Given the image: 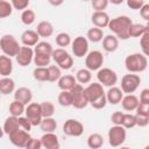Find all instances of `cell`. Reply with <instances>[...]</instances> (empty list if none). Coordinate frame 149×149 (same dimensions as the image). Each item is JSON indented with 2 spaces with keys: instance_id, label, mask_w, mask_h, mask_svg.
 <instances>
[{
  "instance_id": "cell-1",
  "label": "cell",
  "mask_w": 149,
  "mask_h": 149,
  "mask_svg": "<svg viewBox=\"0 0 149 149\" xmlns=\"http://www.w3.org/2000/svg\"><path fill=\"white\" fill-rule=\"evenodd\" d=\"M132 23H133V21L130 17H128L127 15H120L114 19H111L107 28L114 34V36L118 40L125 41V40L129 38L128 30H129V27L132 26Z\"/></svg>"
},
{
  "instance_id": "cell-2",
  "label": "cell",
  "mask_w": 149,
  "mask_h": 149,
  "mask_svg": "<svg viewBox=\"0 0 149 149\" xmlns=\"http://www.w3.org/2000/svg\"><path fill=\"white\" fill-rule=\"evenodd\" d=\"M125 66L129 73L143 72L148 66V58L142 52L130 54L125 58Z\"/></svg>"
},
{
  "instance_id": "cell-3",
  "label": "cell",
  "mask_w": 149,
  "mask_h": 149,
  "mask_svg": "<svg viewBox=\"0 0 149 149\" xmlns=\"http://www.w3.org/2000/svg\"><path fill=\"white\" fill-rule=\"evenodd\" d=\"M0 49L3 52V55L8 56V57H15L16 54L20 50V44L17 42V40L9 34H5L1 36L0 38Z\"/></svg>"
},
{
  "instance_id": "cell-4",
  "label": "cell",
  "mask_w": 149,
  "mask_h": 149,
  "mask_svg": "<svg viewBox=\"0 0 149 149\" xmlns=\"http://www.w3.org/2000/svg\"><path fill=\"white\" fill-rule=\"evenodd\" d=\"M51 59H54V62L57 64V66L61 70H70L73 65L72 56L65 49H62V48H57L52 50Z\"/></svg>"
},
{
  "instance_id": "cell-5",
  "label": "cell",
  "mask_w": 149,
  "mask_h": 149,
  "mask_svg": "<svg viewBox=\"0 0 149 149\" xmlns=\"http://www.w3.org/2000/svg\"><path fill=\"white\" fill-rule=\"evenodd\" d=\"M108 143L113 148H119L123 144L127 137V132L122 126H113L108 130Z\"/></svg>"
},
{
  "instance_id": "cell-6",
  "label": "cell",
  "mask_w": 149,
  "mask_h": 149,
  "mask_svg": "<svg viewBox=\"0 0 149 149\" xmlns=\"http://www.w3.org/2000/svg\"><path fill=\"white\" fill-rule=\"evenodd\" d=\"M140 84H141V78H140L139 74L128 73V74H125L121 78V87H120V90L122 91V93L133 94L139 88Z\"/></svg>"
},
{
  "instance_id": "cell-7",
  "label": "cell",
  "mask_w": 149,
  "mask_h": 149,
  "mask_svg": "<svg viewBox=\"0 0 149 149\" xmlns=\"http://www.w3.org/2000/svg\"><path fill=\"white\" fill-rule=\"evenodd\" d=\"M97 79L98 83L101 84L102 86L113 87L118 83V74L114 70L109 68H101L97 72Z\"/></svg>"
},
{
  "instance_id": "cell-8",
  "label": "cell",
  "mask_w": 149,
  "mask_h": 149,
  "mask_svg": "<svg viewBox=\"0 0 149 149\" xmlns=\"http://www.w3.org/2000/svg\"><path fill=\"white\" fill-rule=\"evenodd\" d=\"M104 55L101 51L99 50H93L87 52V55L85 56V66L87 70L92 71H98L99 69L102 68L104 64Z\"/></svg>"
},
{
  "instance_id": "cell-9",
  "label": "cell",
  "mask_w": 149,
  "mask_h": 149,
  "mask_svg": "<svg viewBox=\"0 0 149 149\" xmlns=\"http://www.w3.org/2000/svg\"><path fill=\"white\" fill-rule=\"evenodd\" d=\"M63 133L66 136L79 137L84 133V125L77 119H68L63 123Z\"/></svg>"
},
{
  "instance_id": "cell-10",
  "label": "cell",
  "mask_w": 149,
  "mask_h": 149,
  "mask_svg": "<svg viewBox=\"0 0 149 149\" xmlns=\"http://www.w3.org/2000/svg\"><path fill=\"white\" fill-rule=\"evenodd\" d=\"M24 113H26V118L30 121L33 127L40 126L43 118H42V112H41V105L38 102L28 104L24 109Z\"/></svg>"
},
{
  "instance_id": "cell-11",
  "label": "cell",
  "mask_w": 149,
  "mask_h": 149,
  "mask_svg": "<svg viewBox=\"0 0 149 149\" xmlns=\"http://www.w3.org/2000/svg\"><path fill=\"white\" fill-rule=\"evenodd\" d=\"M72 97V106L77 109H83L88 105V101L84 94V87L80 84H76V86L70 91Z\"/></svg>"
},
{
  "instance_id": "cell-12",
  "label": "cell",
  "mask_w": 149,
  "mask_h": 149,
  "mask_svg": "<svg viewBox=\"0 0 149 149\" xmlns=\"http://www.w3.org/2000/svg\"><path fill=\"white\" fill-rule=\"evenodd\" d=\"M71 50L74 57L83 58L88 52V41L84 36H77L71 42Z\"/></svg>"
},
{
  "instance_id": "cell-13",
  "label": "cell",
  "mask_w": 149,
  "mask_h": 149,
  "mask_svg": "<svg viewBox=\"0 0 149 149\" xmlns=\"http://www.w3.org/2000/svg\"><path fill=\"white\" fill-rule=\"evenodd\" d=\"M8 136H9L10 143L14 144L17 148H24L26 144H27V142L30 140L29 133L26 132V130H23V129H21V128H19L15 132L10 133Z\"/></svg>"
},
{
  "instance_id": "cell-14",
  "label": "cell",
  "mask_w": 149,
  "mask_h": 149,
  "mask_svg": "<svg viewBox=\"0 0 149 149\" xmlns=\"http://www.w3.org/2000/svg\"><path fill=\"white\" fill-rule=\"evenodd\" d=\"M33 58H34V50H33V48L24 47V45L20 47V50H19V52L15 56L16 63L20 66H22V68L28 66L33 62Z\"/></svg>"
},
{
  "instance_id": "cell-15",
  "label": "cell",
  "mask_w": 149,
  "mask_h": 149,
  "mask_svg": "<svg viewBox=\"0 0 149 149\" xmlns=\"http://www.w3.org/2000/svg\"><path fill=\"white\" fill-rule=\"evenodd\" d=\"M84 94L90 102H92L93 100L98 99L99 97L104 95L105 94V91H104V86L99 83H91L88 84L86 87H84Z\"/></svg>"
},
{
  "instance_id": "cell-16",
  "label": "cell",
  "mask_w": 149,
  "mask_h": 149,
  "mask_svg": "<svg viewBox=\"0 0 149 149\" xmlns=\"http://www.w3.org/2000/svg\"><path fill=\"white\" fill-rule=\"evenodd\" d=\"M40 140L44 149H59L61 147L58 137L55 133H44Z\"/></svg>"
},
{
  "instance_id": "cell-17",
  "label": "cell",
  "mask_w": 149,
  "mask_h": 149,
  "mask_svg": "<svg viewBox=\"0 0 149 149\" xmlns=\"http://www.w3.org/2000/svg\"><path fill=\"white\" fill-rule=\"evenodd\" d=\"M31 99H33V92L28 87L22 86V87H19L14 91V100H16L19 102H22L24 106L30 104Z\"/></svg>"
},
{
  "instance_id": "cell-18",
  "label": "cell",
  "mask_w": 149,
  "mask_h": 149,
  "mask_svg": "<svg viewBox=\"0 0 149 149\" xmlns=\"http://www.w3.org/2000/svg\"><path fill=\"white\" fill-rule=\"evenodd\" d=\"M21 42L24 47L31 48V47H35L40 42V36L37 35L35 30L27 29L21 34Z\"/></svg>"
},
{
  "instance_id": "cell-19",
  "label": "cell",
  "mask_w": 149,
  "mask_h": 149,
  "mask_svg": "<svg viewBox=\"0 0 149 149\" xmlns=\"http://www.w3.org/2000/svg\"><path fill=\"white\" fill-rule=\"evenodd\" d=\"M109 16L106 12H94L91 16V21L97 28H106L109 22Z\"/></svg>"
},
{
  "instance_id": "cell-20",
  "label": "cell",
  "mask_w": 149,
  "mask_h": 149,
  "mask_svg": "<svg viewBox=\"0 0 149 149\" xmlns=\"http://www.w3.org/2000/svg\"><path fill=\"white\" fill-rule=\"evenodd\" d=\"M105 95H106L107 104H112V105H118L119 102H121L123 98L122 91L120 90V87H116V86L109 87L108 91L105 93Z\"/></svg>"
},
{
  "instance_id": "cell-21",
  "label": "cell",
  "mask_w": 149,
  "mask_h": 149,
  "mask_svg": "<svg viewBox=\"0 0 149 149\" xmlns=\"http://www.w3.org/2000/svg\"><path fill=\"white\" fill-rule=\"evenodd\" d=\"M140 101H139V98L135 95V94H126L123 95L122 100H121V106L125 111L127 112H133L137 108Z\"/></svg>"
},
{
  "instance_id": "cell-22",
  "label": "cell",
  "mask_w": 149,
  "mask_h": 149,
  "mask_svg": "<svg viewBox=\"0 0 149 149\" xmlns=\"http://www.w3.org/2000/svg\"><path fill=\"white\" fill-rule=\"evenodd\" d=\"M13 72V61L6 55H0V76L9 77Z\"/></svg>"
},
{
  "instance_id": "cell-23",
  "label": "cell",
  "mask_w": 149,
  "mask_h": 149,
  "mask_svg": "<svg viewBox=\"0 0 149 149\" xmlns=\"http://www.w3.org/2000/svg\"><path fill=\"white\" fill-rule=\"evenodd\" d=\"M57 84L62 91H71L76 86L77 80H76L74 76H72V74H64L58 79Z\"/></svg>"
},
{
  "instance_id": "cell-24",
  "label": "cell",
  "mask_w": 149,
  "mask_h": 149,
  "mask_svg": "<svg viewBox=\"0 0 149 149\" xmlns=\"http://www.w3.org/2000/svg\"><path fill=\"white\" fill-rule=\"evenodd\" d=\"M35 31L40 37H50L54 34V26L49 21H41L37 23Z\"/></svg>"
},
{
  "instance_id": "cell-25",
  "label": "cell",
  "mask_w": 149,
  "mask_h": 149,
  "mask_svg": "<svg viewBox=\"0 0 149 149\" xmlns=\"http://www.w3.org/2000/svg\"><path fill=\"white\" fill-rule=\"evenodd\" d=\"M15 91V81L9 77L0 78V94L8 95Z\"/></svg>"
},
{
  "instance_id": "cell-26",
  "label": "cell",
  "mask_w": 149,
  "mask_h": 149,
  "mask_svg": "<svg viewBox=\"0 0 149 149\" xmlns=\"http://www.w3.org/2000/svg\"><path fill=\"white\" fill-rule=\"evenodd\" d=\"M102 48L107 52H114L119 48V40L113 34L106 35L102 38Z\"/></svg>"
},
{
  "instance_id": "cell-27",
  "label": "cell",
  "mask_w": 149,
  "mask_h": 149,
  "mask_svg": "<svg viewBox=\"0 0 149 149\" xmlns=\"http://www.w3.org/2000/svg\"><path fill=\"white\" fill-rule=\"evenodd\" d=\"M19 128H20V126H19V119L15 118V116H12V115L8 116V118L5 120L3 127H2L3 133L7 134V135H9L10 133L15 132V130L19 129Z\"/></svg>"
},
{
  "instance_id": "cell-28",
  "label": "cell",
  "mask_w": 149,
  "mask_h": 149,
  "mask_svg": "<svg viewBox=\"0 0 149 149\" xmlns=\"http://www.w3.org/2000/svg\"><path fill=\"white\" fill-rule=\"evenodd\" d=\"M102 38H104V30L102 29L97 28V27H92L87 30V34H86L87 41L93 42V43H98V42L102 41Z\"/></svg>"
},
{
  "instance_id": "cell-29",
  "label": "cell",
  "mask_w": 149,
  "mask_h": 149,
  "mask_svg": "<svg viewBox=\"0 0 149 149\" xmlns=\"http://www.w3.org/2000/svg\"><path fill=\"white\" fill-rule=\"evenodd\" d=\"M147 30H149V27L147 24H141V23H132L128 30L129 37H141Z\"/></svg>"
},
{
  "instance_id": "cell-30",
  "label": "cell",
  "mask_w": 149,
  "mask_h": 149,
  "mask_svg": "<svg viewBox=\"0 0 149 149\" xmlns=\"http://www.w3.org/2000/svg\"><path fill=\"white\" fill-rule=\"evenodd\" d=\"M40 128L43 133H54L57 128V121L54 118H43L40 123Z\"/></svg>"
},
{
  "instance_id": "cell-31",
  "label": "cell",
  "mask_w": 149,
  "mask_h": 149,
  "mask_svg": "<svg viewBox=\"0 0 149 149\" xmlns=\"http://www.w3.org/2000/svg\"><path fill=\"white\" fill-rule=\"evenodd\" d=\"M104 144V137L99 133H93L87 137V147L90 149H100Z\"/></svg>"
},
{
  "instance_id": "cell-32",
  "label": "cell",
  "mask_w": 149,
  "mask_h": 149,
  "mask_svg": "<svg viewBox=\"0 0 149 149\" xmlns=\"http://www.w3.org/2000/svg\"><path fill=\"white\" fill-rule=\"evenodd\" d=\"M34 54H41V55H50L52 54V45L47 42V41H42V42H38L35 47H34Z\"/></svg>"
},
{
  "instance_id": "cell-33",
  "label": "cell",
  "mask_w": 149,
  "mask_h": 149,
  "mask_svg": "<svg viewBox=\"0 0 149 149\" xmlns=\"http://www.w3.org/2000/svg\"><path fill=\"white\" fill-rule=\"evenodd\" d=\"M74 78H76L77 83H79L80 85H81V84H88V83L91 81V79H92V72H91L90 70H87L86 68L79 69V70L77 71Z\"/></svg>"
},
{
  "instance_id": "cell-34",
  "label": "cell",
  "mask_w": 149,
  "mask_h": 149,
  "mask_svg": "<svg viewBox=\"0 0 149 149\" xmlns=\"http://www.w3.org/2000/svg\"><path fill=\"white\" fill-rule=\"evenodd\" d=\"M24 109H26V106L22 102H19L16 100H13L9 105V113L12 116H15V118L22 116V114L24 113Z\"/></svg>"
},
{
  "instance_id": "cell-35",
  "label": "cell",
  "mask_w": 149,
  "mask_h": 149,
  "mask_svg": "<svg viewBox=\"0 0 149 149\" xmlns=\"http://www.w3.org/2000/svg\"><path fill=\"white\" fill-rule=\"evenodd\" d=\"M51 56L50 55H41V54H34L33 62L36 65V68H47V65L50 64Z\"/></svg>"
},
{
  "instance_id": "cell-36",
  "label": "cell",
  "mask_w": 149,
  "mask_h": 149,
  "mask_svg": "<svg viewBox=\"0 0 149 149\" xmlns=\"http://www.w3.org/2000/svg\"><path fill=\"white\" fill-rule=\"evenodd\" d=\"M41 112L42 118H52L55 114V106L51 101H42L41 104Z\"/></svg>"
},
{
  "instance_id": "cell-37",
  "label": "cell",
  "mask_w": 149,
  "mask_h": 149,
  "mask_svg": "<svg viewBox=\"0 0 149 149\" xmlns=\"http://www.w3.org/2000/svg\"><path fill=\"white\" fill-rule=\"evenodd\" d=\"M36 19V14L33 9H24L21 13V22L26 26H30L35 22Z\"/></svg>"
},
{
  "instance_id": "cell-38",
  "label": "cell",
  "mask_w": 149,
  "mask_h": 149,
  "mask_svg": "<svg viewBox=\"0 0 149 149\" xmlns=\"http://www.w3.org/2000/svg\"><path fill=\"white\" fill-rule=\"evenodd\" d=\"M55 41H56V44L59 48H62V49H64L65 47L70 45L71 42H72L71 41V36L68 33H59V34H57Z\"/></svg>"
},
{
  "instance_id": "cell-39",
  "label": "cell",
  "mask_w": 149,
  "mask_h": 149,
  "mask_svg": "<svg viewBox=\"0 0 149 149\" xmlns=\"http://www.w3.org/2000/svg\"><path fill=\"white\" fill-rule=\"evenodd\" d=\"M33 77L37 81H48V79H49L48 66L47 68H35L33 71Z\"/></svg>"
},
{
  "instance_id": "cell-40",
  "label": "cell",
  "mask_w": 149,
  "mask_h": 149,
  "mask_svg": "<svg viewBox=\"0 0 149 149\" xmlns=\"http://www.w3.org/2000/svg\"><path fill=\"white\" fill-rule=\"evenodd\" d=\"M57 100H58V104L63 107L72 106V97H71L70 91H61V93L58 94Z\"/></svg>"
},
{
  "instance_id": "cell-41",
  "label": "cell",
  "mask_w": 149,
  "mask_h": 149,
  "mask_svg": "<svg viewBox=\"0 0 149 149\" xmlns=\"http://www.w3.org/2000/svg\"><path fill=\"white\" fill-rule=\"evenodd\" d=\"M121 126H122L125 129L134 128V127L136 126V119H135V115L132 114V113H123V118H122Z\"/></svg>"
},
{
  "instance_id": "cell-42",
  "label": "cell",
  "mask_w": 149,
  "mask_h": 149,
  "mask_svg": "<svg viewBox=\"0 0 149 149\" xmlns=\"http://www.w3.org/2000/svg\"><path fill=\"white\" fill-rule=\"evenodd\" d=\"M13 7L9 1L0 0V19H6L12 15Z\"/></svg>"
},
{
  "instance_id": "cell-43",
  "label": "cell",
  "mask_w": 149,
  "mask_h": 149,
  "mask_svg": "<svg viewBox=\"0 0 149 149\" xmlns=\"http://www.w3.org/2000/svg\"><path fill=\"white\" fill-rule=\"evenodd\" d=\"M48 72H49V79H48V81H50V83L58 81V79L62 77V70L57 65H50V66H48Z\"/></svg>"
},
{
  "instance_id": "cell-44",
  "label": "cell",
  "mask_w": 149,
  "mask_h": 149,
  "mask_svg": "<svg viewBox=\"0 0 149 149\" xmlns=\"http://www.w3.org/2000/svg\"><path fill=\"white\" fill-rule=\"evenodd\" d=\"M140 47L142 49V54L144 56H148V47H149V30H147L141 37H140Z\"/></svg>"
},
{
  "instance_id": "cell-45",
  "label": "cell",
  "mask_w": 149,
  "mask_h": 149,
  "mask_svg": "<svg viewBox=\"0 0 149 149\" xmlns=\"http://www.w3.org/2000/svg\"><path fill=\"white\" fill-rule=\"evenodd\" d=\"M108 3H109L108 0H92V2H91L94 12H105Z\"/></svg>"
},
{
  "instance_id": "cell-46",
  "label": "cell",
  "mask_w": 149,
  "mask_h": 149,
  "mask_svg": "<svg viewBox=\"0 0 149 149\" xmlns=\"http://www.w3.org/2000/svg\"><path fill=\"white\" fill-rule=\"evenodd\" d=\"M90 105H91L94 109H102V108H105V107H106V105H107L106 95L104 94V95L99 97L98 99H95V100H93L92 102H90Z\"/></svg>"
},
{
  "instance_id": "cell-47",
  "label": "cell",
  "mask_w": 149,
  "mask_h": 149,
  "mask_svg": "<svg viewBox=\"0 0 149 149\" xmlns=\"http://www.w3.org/2000/svg\"><path fill=\"white\" fill-rule=\"evenodd\" d=\"M10 3H12L13 9H17V10L23 12L29 6V0H12Z\"/></svg>"
},
{
  "instance_id": "cell-48",
  "label": "cell",
  "mask_w": 149,
  "mask_h": 149,
  "mask_svg": "<svg viewBox=\"0 0 149 149\" xmlns=\"http://www.w3.org/2000/svg\"><path fill=\"white\" fill-rule=\"evenodd\" d=\"M136 111V115H143V116H149V104L140 102Z\"/></svg>"
},
{
  "instance_id": "cell-49",
  "label": "cell",
  "mask_w": 149,
  "mask_h": 149,
  "mask_svg": "<svg viewBox=\"0 0 149 149\" xmlns=\"http://www.w3.org/2000/svg\"><path fill=\"white\" fill-rule=\"evenodd\" d=\"M17 119H19V126H20V128L29 133V130H30L31 127H33L31 123H30V121H29L26 116H19Z\"/></svg>"
},
{
  "instance_id": "cell-50",
  "label": "cell",
  "mask_w": 149,
  "mask_h": 149,
  "mask_svg": "<svg viewBox=\"0 0 149 149\" xmlns=\"http://www.w3.org/2000/svg\"><path fill=\"white\" fill-rule=\"evenodd\" d=\"M42 144H41V140L40 139H34L30 137V140L27 142L24 149H41Z\"/></svg>"
},
{
  "instance_id": "cell-51",
  "label": "cell",
  "mask_w": 149,
  "mask_h": 149,
  "mask_svg": "<svg viewBox=\"0 0 149 149\" xmlns=\"http://www.w3.org/2000/svg\"><path fill=\"white\" fill-rule=\"evenodd\" d=\"M144 3L143 0H127V6L130 9H141Z\"/></svg>"
},
{
  "instance_id": "cell-52",
  "label": "cell",
  "mask_w": 149,
  "mask_h": 149,
  "mask_svg": "<svg viewBox=\"0 0 149 149\" xmlns=\"http://www.w3.org/2000/svg\"><path fill=\"white\" fill-rule=\"evenodd\" d=\"M122 118H123V113L122 112H114L111 116V121L114 123V126H121L122 122Z\"/></svg>"
},
{
  "instance_id": "cell-53",
  "label": "cell",
  "mask_w": 149,
  "mask_h": 149,
  "mask_svg": "<svg viewBox=\"0 0 149 149\" xmlns=\"http://www.w3.org/2000/svg\"><path fill=\"white\" fill-rule=\"evenodd\" d=\"M135 119H136V126H139V127H147L149 123V116L135 114Z\"/></svg>"
},
{
  "instance_id": "cell-54",
  "label": "cell",
  "mask_w": 149,
  "mask_h": 149,
  "mask_svg": "<svg viewBox=\"0 0 149 149\" xmlns=\"http://www.w3.org/2000/svg\"><path fill=\"white\" fill-rule=\"evenodd\" d=\"M140 102H144V104H149V88H143L140 93Z\"/></svg>"
},
{
  "instance_id": "cell-55",
  "label": "cell",
  "mask_w": 149,
  "mask_h": 149,
  "mask_svg": "<svg viewBox=\"0 0 149 149\" xmlns=\"http://www.w3.org/2000/svg\"><path fill=\"white\" fill-rule=\"evenodd\" d=\"M140 15L142 16L143 20H146V21L149 20V5L148 3H144L142 6V8L140 9Z\"/></svg>"
},
{
  "instance_id": "cell-56",
  "label": "cell",
  "mask_w": 149,
  "mask_h": 149,
  "mask_svg": "<svg viewBox=\"0 0 149 149\" xmlns=\"http://www.w3.org/2000/svg\"><path fill=\"white\" fill-rule=\"evenodd\" d=\"M49 3H51V5H54V6H59V5L63 3V1H62V0H59V1H52V0H49Z\"/></svg>"
},
{
  "instance_id": "cell-57",
  "label": "cell",
  "mask_w": 149,
  "mask_h": 149,
  "mask_svg": "<svg viewBox=\"0 0 149 149\" xmlns=\"http://www.w3.org/2000/svg\"><path fill=\"white\" fill-rule=\"evenodd\" d=\"M3 134H5V133H3V129H2V127H0V139L3 136Z\"/></svg>"
},
{
  "instance_id": "cell-58",
  "label": "cell",
  "mask_w": 149,
  "mask_h": 149,
  "mask_svg": "<svg viewBox=\"0 0 149 149\" xmlns=\"http://www.w3.org/2000/svg\"><path fill=\"white\" fill-rule=\"evenodd\" d=\"M119 149H130V148L129 147H122L121 146V147H119Z\"/></svg>"
},
{
  "instance_id": "cell-59",
  "label": "cell",
  "mask_w": 149,
  "mask_h": 149,
  "mask_svg": "<svg viewBox=\"0 0 149 149\" xmlns=\"http://www.w3.org/2000/svg\"><path fill=\"white\" fill-rule=\"evenodd\" d=\"M143 149H149V146H146V147H144Z\"/></svg>"
},
{
  "instance_id": "cell-60",
  "label": "cell",
  "mask_w": 149,
  "mask_h": 149,
  "mask_svg": "<svg viewBox=\"0 0 149 149\" xmlns=\"http://www.w3.org/2000/svg\"><path fill=\"white\" fill-rule=\"evenodd\" d=\"M0 95H1V94H0Z\"/></svg>"
}]
</instances>
